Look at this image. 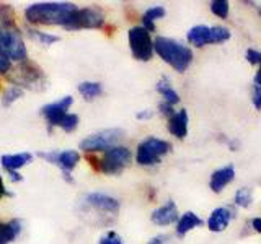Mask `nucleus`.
Here are the masks:
<instances>
[{
    "label": "nucleus",
    "instance_id": "f257e3e1",
    "mask_svg": "<svg viewBox=\"0 0 261 244\" xmlns=\"http://www.w3.org/2000/svg\"><path fill=\"white\" fill-rule=\"evenodd\" d=\"M75 10L77 5L70 2H39L30 5L24 10V18L31 24H61L64 26Z\"/></svg>",
    "mask_w": 261,
    "mask_h": 244
},
{
    "label": "nucleus",
    "instance_id": "f03ea898",
    "mask_svg": "<svg viewBox=\"0 0 261 244\" xmlns=\"http://www.w3.org/2000/svg\"><path fill=\"white\" fill-rule=\"evenodd\" d=\"M153 52H157L163 62L168 64L171 69H175L179 73L186 72L193 62L191 49L171 38L159 36L153 41Z\"/></svg>",
    "mask_w": 261,
    "mask_h": 244
},
{
    "label": "nucleus",
    "instance_id": "7ed1b4c3",
    "mask_svg": "<svg viewBox=\"0 0 261 244\" xmlns=\"http://www.w3.org/2000/svg\"><path fill=\"white\" fill-rule=\"evenodd\" d=\"M7 77L13 83V86H18L21 89L28 88V89H35V92H43L47 86V78L43 69L38 64L30 60L18 62L15 69L8 70Z\"/></svg>",
    "mask_w": 261,
    "mask_h": 244
},
{
    "label": "nucleus",
    "instance_id": "20e7f679",
    "mask_svg": "<svg viewBox=\"0 0 261 244\" xmlns=\"http://www.w3.org/2000/svg\"><path fill=\"white\" fill-rule=\"evenodd\" d=\"M232 38V33L225 26H206V24H198V26H193L188 31L186 39L188 43L194 47H204L209 44H222L227 43L228 39Z\"/></svg>",
    "mask_w": 261,
    "mask_h": 244
},
{
    "label": "nucleus",
    "instance_id": "39448f33",
    "mask_svg": "<svg viewBox=\"0 0 261 244\" xmlns=\"http://www.w3.org/2000/svg\"><path fill=\"white\" fill-rule=\"evenodd\" d=\"M171 150V143L157 137H147L137 145L136 161L141 166H155Z\"/></svg>",
    "mask_w": 261,
    "mask_h": 244
},
{
    "label": "nucleus",
    "instance_id": "423d86ee",
    "mask_svg": "<svg viewBox=\"0 0 261 244\" xmlns=\"http://www.w3.org/2000/svg\"><path fill=\"white\" fill-rule=\"evenodd\" d=\"M80 205L85 210H93L98 217L103 218V223L111 222L113 218H116L119 214V202L118 199L111 197L108 194L103 192H92L87 194L84 199H82Z\"/></svg>",
    "mask_w": 261,
    "mask_h": 244
},
{
    "label": "nucleus",
    "instance_id": "0eeeda50",
    "mask_svg": "<svg viewBox=\"0 0 261 244\" xmlns=\"http://www.w3.org/2000/svg\"><path fill=\"white\" fill-rule=\"evenodd\" d=\"M0 54H4L10 62L28 60L27 46L18 28H0Z\"/></svg>",
    "mask_w": 261,
    "mask_h": 244
},
{
    "label": "nucleus",
    "instance_id": "6e6552de",
    "mask_svg": "<svg viewBox=\"0 0 261 244\" xmlns=\"http://www.w3.org/2000/svg\"><path fill=\"white\" fill-rule=\"evenodd\" d=\"M124 137V130L121 129H106L101 132L92 134L90 137L84 138L80 142V150H84L85 153H98V151H106L118 146V143Z\"/></svg>",
    "mask_w": 261,
    "mask_h": 244
},
{
    "label": "nucleus",
    "instance_id": "1a4fd4ad",
    "mask_svg": "<svg viewBox=\"0 0 261 244\" xmlns=\"http://www.w3.org/2000/svg\"><path fill=\"white\" fill-rule=\"evenodd\" d=\"M105 26V13L98 7L77 8L64 24L65 29H95Z\"/></svg>",
    "mask_w": 261,
    "mask_h": 244
},
{
    "label": "nucleus",
    "instance_id": "9d476101",
    "mask_svg": "<svg viewBox=\"0 0 261 244\" xmlns=\"http://www.w3.org/2000/svg\"><path fill=\"white\" fill-rule=\"evenodd\" d=\"M130 160H133V153L127 146H113V148L103 153L98 171H101L105 174H119L126 166H129Z\"/></svg>",
    "mask_w": 261,
    "mask_h": 244
},
{
    "label": "nucleus",
    "instance_id": "9b49d317",
    "mask_svg": "<svg viewBox=\"0 0 261 244\" xmlns=\"http://www.w3.org/2000/svg\"><path fill=\"white\" fill-rule=\"evenodd\" d=\"M129 47L134 59L149 62L153 55V41L150 33L142 26H134L129 29Z\"/></svg>",
    "mask_w": 261,
    "mask_h": 244
},
{
    "label": "nucleus",
    "instance_id": "f8f14e48",
    "mask_svg": "<svg viewBox=\"0 0 261 244\" xmlns=\"http://www.w3.org/2000/svg\"><path fill=\"white\" fill-rule=\"evenodd\" d=\"M39 158L46 160L47 163H53V165L59 166L64 173V177L67 179L69 182H72L70 177V171L79 165L80 161V155L75 150H64V151H39L38 153Z\"/></svg>",
    "mask_w": 261,
    "mask_h": 244
},
{
    "label": "nucleus",
    "instance_id": "ddd939ff",
    "mask_svg": "<svg viewBox=\"0 0 261 244\" xmlns=\"http://www.w3.org/2000/svg\"><path fill=\"white\" fill-rule=\"evenodd\" d=\"M72 104H73V98L64 96L59 101H54V103H49V104L43 106V108H41V114L44 116V119L47 120V124L51 129L59 127L61 120L64 119L65 114H67Z\"/></svg>",
    "mask_w": 261,
    "mask_h": 244
},
{
    "label": "nucleus",
    "instance_id": "4468645a",
    "mask_svg": "<svg viewBox=\"0 0 261 244\" xmlns=\"http://www.w3.org/2000/svg\"><path fill=\"white\" fill-rule=\"evenodd\" d=\"M237 217V210L233 207H217L212 210L207 218V228L212 233H222L227 230L228 223Z\"/></svg>",
    "mask_w": 261,
    "mask_h": 244
},
{
    "label": "nucleus",
    "instance_id": "2eb2a0df",
    "mask_svg": "<svg viewBox=\"0 0 261 244\" xmlns=\"http://www.w3.org/2000/svg\"><path fill=\"white\" fill-rule=\"evenodd\" d=\"M178 208H176V203L173 200H168L167 203H163L162 207L155 208L150 215L152 223L159 225V226H168L171 223H176L178 222Z\"/></svg>",
    "mask_w": 261,
    "mask_h": 244
},
{
    "label": "nucleus",
    "instance_id": "dca6fc26",
    "mask_svg": "<svg viewBox=\"0 0 261 244\" xmlns=\"http://www.w3.org/2000/svg\"><path fill=\"white\" fill-rule=\"evenodd\" d=\"M233 179H235V166L227 165V166L216 169L214 173H212L211 181H209V187L214 194H220L228 184L233 181Z\"/></svg>",
    "mask_w": 261,
    "mask_h": 244
},
{
    "label": "nucleus",
    "instance_id": "f3484780",
    "mask_svg": "<svg viewBox=\"0 0 261 244\" xmlns=\"http://www.w3.org/2000/svg\"><path fill=\"white\" fill-rule=\"evenodd\" d=\"M188 124H190L188 111L179 109L168 119V132L176 138H185L188 135Z\"/></svg>",
    "mask_w": 261,
    "mask_h": 244
},
{
    "label": "nucleus",
    "instance_id": "a211bd4d",
    "mask_svg": "<svg viewBox=\"0 0 261 244\" xmlns=\"http://www.w3.org/2000/svg\"><path fill=\"white\" fill-rule=\"evenodd\" d=\"M31 160H33V155L23 151V153H13V155H2L0 163H2V166L8 173H13V171H18L23 166L30 165Z\"/></svg>",
    "mask_w": 261,
    "mask_h": 244
},
{
    "label": "nucleus",
    "instance_id": "6ab92c4d",
    "mask_svg": "<svg viewBox=\"0 0 261 244\" xmlns=\"http://www.w3.org/2000/svg\"><path fill=\"white\" fill-rule=\"evenodd\" d=\"M201 225H202V220L198 214H194V211H186V214H183L176 222V236L183 238V236H186L191 230L199 228Z\"/></svg>",
    "mask_w": 261,
    "mask_h": 244
},
{
    "label": "nucleus",
    "instance_id": "aec40b11",
    "mask_svg": "<svg viewBox=\"0 0 261 244\" xmlns=\"http://www.w3.org/2000/svg\"><path fill=\"white\" fill-rule=\"evenodd\" d=\"M21 233V222L20 220H10L8 223L0 222V244H8L15 241Z\"/></svg>",
    "mask_w": 261,
    "mask_h": 244
},
{
    "label": "nucleus",
    "instance_id": "412c9836",
    "mask_svg": "<svg viewBox=\"0 0 261 244\" xmlns=\"http://www.w3.org/2000/svg\"><path fill=\"white\" fill-rule=\"evenodd\" d=\"M155 89L162 95L163 98V101L171 104V106H175L179 103V95L175 92V88L171 86V81L168 77H162L159 81H157V86H155Z\"/></svg>",
    "mask_w": 261,
    "mask_h": 244
},
{
    "label": "nucleus",
    "instance_id": "4be33fe9",
    "mask_svg": "<svg viewBox=\"0 0 261 244\" xmlns=\"http://www.w3.org/2000/svg\"><path fill=\"white\" fill-rule=\"evenodd\" d=\"M167 15V10L160 5H155V7H150L149 10H145L144 15H142V24L141 26L145 28L149 33L155 31V21L163 18V16Z\"/></svg>",
    "mask_w": 261,
    "mask_h": 244
},
{
    "label": "nucleus",
    "instance_id": "5701e85b",
    "mask_svg": "<svg viewBox=\"0 0 261 244\" xmlns=\"http://www.w3.org/2000/svg\"><path fill=\"white\" fill-rule=\"evenodd\" d=\"M79 93L84 96V100L93 101L95 98L103 93V85L98 81H82L79 85Z\"/></svg>",
    "mask_w": 261,
    "mask_h": 244
},
{
    "label": "nucleus",
    "instance_id": "b1692460",
    "mask_svg": "<svg viewBox=\"0 0 261 244\" xmlns=\"http://www.w3.org/2000/svg\"><path fill=\"white\" fill-rule=\"evenodd\" d=\"M0 23H2V28L16 29V16L12 5L0 4Z\"/></svg>",
    "mask_w": 261,
    "mask_h": 244
},
{
    "label": "nucleus",
    "instance_id": "393cba45",
    "mask_svg": "<svg viewBox=\"0 0 261 244\" xmlns=\"http://www.w3.org/2000/svg\"><path fill=\"white\" fill-rule=\"evenodd\" d=\"M253 203V191L250 187H240L233 195V205L240 208H248Z\"/></svg>",
    "mask_w": 261,
    "mask_h": 244
},
{
    "label": "nucleus",
    "instance_id": "a878e982",
    "mask_svg": "<svg viewBox=\"0 0 261 244\" xmlns=\"http://www.w3.org/2000/svg\"><path fill=\"white\" fill-rule=\"evenodd\" d=\"M21 96H23V89L21 88H18V86L7 88L4 92V95H2V106H4V108H10V106L15 101H18Z\"/></svg>",
    "mask_w": 261,
    "mask_h": 244
},
{
    "label": "nucleus",
    "instance_id": "bb28decb",
    "mask_svg": "<svg viewBox=\"0 0 261 244\" xmlns=\"http://www.w3.org/2000/svg\"><path fill=\"white\" fill-rule=\"evenodd\" d=\"M209 7H211V12L220 20H225L228 16V12H230V4H228L227 0H214V2L209 4Z\"/></svg>",
    "mask_w": 261,
    "mask_h": 244
},
{
    "label": "nucleus",
    "instance_id": "cd10ccee",
    "mask_svg": "<svg viewBox=\"0 0 261 244\" xmlns=\"http://www.w3.org/2000/svg\"><path fill=\"white\" fill-rule=\"evenodd\" d=\"M79 122H80V119H79V116L77 114H65L64 116V119L61 120V129L64 130V132H73V130H77V127H79Z\"/></svg>",
    "mask_w": 261,
    "mask_h": 244
},
{
    "label": "nucleus",
    "instance_id": "c85d7f7f",
    "mask_svg": "<svg viewBox=\"0 0 261 244\" xmlns=\"http://www.w3.org/2000/svg\"><path fill=\"white\" fill-rule=\"evenodd\" d=\"M30 33H31L33 38H36L39 43L44 44V46H51V44L59 41V38L54 36V35H49V33H43V31H38V29H30Z\"/></svg>",
    "mask_w": 261,
    "mask_h": 244
},
{
    "label": "nucleus",
    "instance_id": "c756f323",
    "mask_svg": "<svg viewBox=\"0 0 261 244\" xmlns=\"http://www.w3.org/2000/svg\"><path fill=\"white\" fill-rule=\"evenodd\" d=\"M98 244H122V239L116 231H108L101 236V239Z\"/></svg>",
    "mask_w": 261,
    "mask_h": 244
},
{
    "label": "nucleus",
    "instance_id": "7c9ffc66",
    "mask_svg": "<svg viewBox=\"0 0 261 244\" xmlns=\"http://www.w3.org/2000/svg\"><path fill=\"white\" fill-rule=\"evenodd\" d=\"M245 59H247L250 64L259 65L261 67V51H256V49H247V52H245Z\"/></svg>",
    "mask_w": 261,
    "mask_h": 244
},
{
    "label": "nucleus",
    "instance_id": "2f4dec72",
    "mask_svg": "<svg viewBox=\"0 0 261 244\" xmlns=\"http://www.w3.org/2000/svg\"><path fill=\"white\" fill-rule=\"evenodd\" d=\"M159 111H160L165 117H168V119H170V117L173 116V114L176 112V111L173 109V106L168 104V103H165V101H162V103L159 104Z\"/></svg>",
    "mask_w": 261,
    "mask_h": 244
},
{
    "label": "nucleus",
    "instance_id": "473e14b6",
    "mask_svg": "<svg viewBox=\"0 0 261 244\" xmlns=\"http://www.w3.org/2000/svg\"><path fill=\"white\" fill-rule=\"evenodd\" d=\"M251 101H253V106H255L258 111H261V86H256L255 85V88H253Z\"/></svg>",
    "mask_w": 261,
    "mask_h": 244
},
{
    "label": "nucleus",
    "instance_id": "72a5a7b5",
    "mask_svg": "<svg viewBox=\"0 0 261 244\" xmlns=\"http://www.w3.org/2000/svg\"><path fill=\"white\" fill-rule=\"evenodd\" d=\"M10 69H12V62L8 60L4 54H0V75H2V73H8Z\"/></svg>",
    "mask_w": 261,
    "mask_h": 244
},
{
    "label": "nucleus",
    "instance_id": "f704fd0d",
    "mask_svg": "<svg viewBox=\"0 0 261 244\" xmlns=\"http://www.w3.org/2000/svg\"><path fill=\"white\" fill-rule=\"evenodd\" d=\"M167 241H168V236L159 234V236H155V238H152L147 244H167Z\"/></svg>",
    "mask_w": 261,
    "mask_h": 244
},
{
    "label": "nucleus",
    "instance_id": "c9c22d12",
    "mask_svg": "<svg viewBox=\"0 0 261 244\" xmlns=\"http://www.w3.org/2000/svg\"><path fill=\"white\" fill-rule=\"evenodd\" d=\"M251 228H253V231H255V233L261 234V217H256V218L251 220Z\"/></svg>",
    "mask_w": 261,
    "mask_h": 244
},
{
    "label": "nucleus",
    "instance_id": "e433bc0d",
    "mask_svg": "<svg viewBox=\"0 0 261 244\" xmlns=\"http://www.w3.org/2000/svg\"><path fill=\"white\" fill-rule=\"evenodd\" d=\"M153 116V112L152 111H149V109H145V111H141V112H137V119L139 120H142V119H150Z\"/></svg>",
    "mask_w": 261,
    "mask_h": 244
},
{
    "label": "nucleus",
    "instance_id": "4c0bfd02",
    "mask_svg": "<svg viewBox=\"0 0 261 244\" xmlns=\"http://www.w3.org/2000/svg\"><path fill=\"white\" fill-rule=\"evenodd\" d=\"M5 195H8L7 189H5V186H4V181H2V177H0V199L5 197Z\"/></svg>",
    "mask_w": 261,
    "mask_h": 244
},
{
    "label": "nucleus",
    "instance_id": "58836bf2",
    "mask_svg": "<svg viewBox=\"0 0 261 244\" xmlns=\"http://www.w3.org/2000/svg\"><path fill=\"white\" fill-rule=\"evenodd\" d=\"M255 85H256V86H261V67L258 69L256 75H255Z\"/></svg>",
    "mask_w": 261,
    "mask_h": 244
},
{
    "label": "nucleus",
    "instance_id": "ea45409f",
    "mask_svg": "<svg viewBox=\"0 0 261 244\" xmlns=\"http://www.w3.org/2000/svg\"><path fill=\"white\" fill-rule=\"evenodd\" d=\"M10 174V177H12V181H15V182H18V181H21V176L16 173V171H13V173H8Z\"/></svg>",
    "mask_w": 261,
    "mask_h": 244
},
{
    "label": "nucleus",
    "instance_id": "a19ab883",
    "mask_svg": "<svg viewBox=\"0 0 261 244\" xmlns=\"http://www.w3.org/2000/svg\"><path fill=\"white\" fill-rule=\"evenodd\" d=\"M259 15H261V8H259Z\"/></svg>",
    "mask_w": 261,
    "mask_h": 244
}]
</instances>
